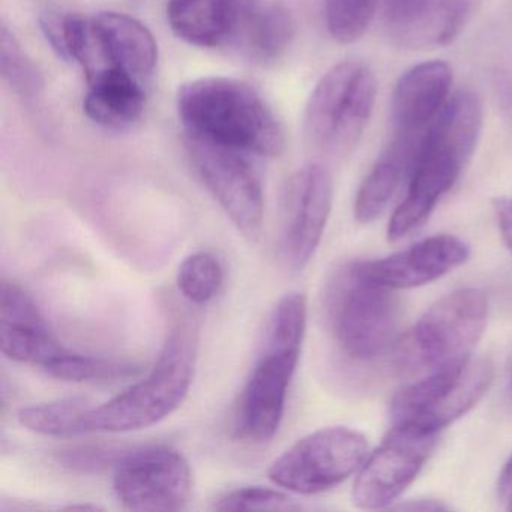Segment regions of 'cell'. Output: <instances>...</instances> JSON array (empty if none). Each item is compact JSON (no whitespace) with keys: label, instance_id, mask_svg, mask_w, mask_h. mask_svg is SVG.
I'll return each mask as SVG.
<instances>
[{"label":"cell","instance_id":"obj_7","mask_svg":"<svg viewBox=\"0 0 512 512\" xmlns=\"http://www.w3.org/2000/svg\"><path fill=\"white\" fill-rule=\"evenodd\" d=\"M491 380V362L472 356L427 374L395 395L389 410L392 425H413L439 433L481 400Z\"/></svg>","mask_w":512,"mask_h":512},{"label":"cell","instance_id":"obj_22","mask_svg":"<svg viewBox=\"0 0 512 512\" xmlns=\"http://www.w3.org/2000/svg\"><path fill=\"white\" fill-rule=\"evenodd\" d=\"M296 34V23L287 8L257 0L245 20L235 49L250 61L268 64L289 50Z\"/></svg>","mask_w":512,"mask_h":512},{"label":"cell","instance_id":"obj_5","mask_svg":"<svg viewBox=\"0 0 512 512\" xmlns=\"http://www.w3.org/2000/svg\"><path fill=\"white\" fill-rule=\"evenodd\" d=\"M377 82L361 61H344L323 74L308 98L304 134L308 145L331 157L356 148L376 103Z\"/></svg>","mask_w":512,"mask_h":512},{"label":"cell","instance_id":"obj_1","mask_svg":"<svg viewBox=\"0 0 512 512\" xmlns=\"http://www.w3.org/2000/svg\"><path fill=\"white\" fill-rule=\"evenodd\" d=\"M481 101L470 91L455 92L428 127L406 197L388 226L389 241H400L428 220L466 169L484 124Z\"/></svg>","mask_w":512,"mask_h":512},{"label":"cell","instance_id":"obj_18","mask_svg":"<svg viewBox=\"0 0 512 512\" xmlns=\"http://www.w3.org/2000/svg\"><path fill=\"white\" fill-rule=\"evenodd\" d=\"M257 0H169L167 22L179 40L200 49H235Z\"/></svg>","mask_w":512,"mask_h":512},{"label":"cell","instance_id":"obj_24","mask_svg":"<svg viewBox=\"0 0 512 512\" xmlns=\"http://www.w3.org/2000/svg\"><path fill=\"white\" fill-rule=\"evenodd\" d=\"M0 65H2L4 82L20 97L34 100L43 91L44 79L40 70L26 55L22 44L7 25L2 26Z\"/></svg>","mask_w":512,"mask_h":512},{"label":"cell","instance_id":"obj_20","mask_svg":"<svg viewBox=\"0 0 512 512\" xmlns=\"http://www.w3.org/2000/svg\"><path fill=\"white\" fill-rule=\"evenodd\" d=\"M145 104V91L137 77L122 68L110 67L89 77L83 110L101 127L124 130L142 118Z\"/></svg>","mask_w":512,"mask_h":512},{"label":"cell","instance_id":"obj_10","mask_svg":"<svg viewBox=\"0 0 512 512\" xmlns=\"http://www.w3.org/2000/svg\"><path fill=\"white\" fill-rule=\"evenodd\" d=\"M436 443L437 433L413 425H392L358 470L353 503L361 509L391 505L415 481Z\"/></svg>","mask_w":512,"mask_h":512},{"label":"cell","instance_id":"obj_21","mask_svg":"<svg viewBox=\"0 0 512 512\" xmlns=\"http://www.w3.org/2000/svg\"><path fill=\"white\" fill-rule=\"evenodd\" d=\"M104 52L113 67L122 68L134 77L149 76L157 67L158 46L154 35L127 14L100 13L94 17Z\"/></svg>","mask_w":512,"mask_h":512},{"label":"cell","instance_id":"obj_4","mask_svg":"<svg viewBox=\"0 0 512 512\" xmlns=\"http://www.w3.org/2000/svg\"><path fill=\"white\" fill-rule=\"evenodd\" d=\"M397 290L374 281L364 262L341 266L326 287L325 311L335 341L349 358L373 361L394 344Z\"/></svg>","mask_w":512,"mask_h":512},{"label":"cell","instance_id":"obj_12","mask_svg":"<svg viewBox=\"0 0 512 512\" xmlns=\"http://www.w3.org/2000/svg\"><path fill=\"white\" fill-rule=\"evenodd\" d=\"M332 208V178L319 163L296 170L283 194L281 256L292 271H302L319 248Z\"/></svg>","mask_w":512,"mask_h":512},{"label":"cell","instance_id":"obj_26","mask_svg":"<svg viewBox=\"0 0 512 512\" xmlns=\"http://www.w3.org/2000/svg\"><path fill=\"white\" fill-rule=\"evenodd\" d=\"M44 371L64 382H107L134 376L139 373L140 368L125 362L92 358L67 350L61 358L44 368Z\"/></svg>","mask_w":512,"mask_h":512},{"label":"cell","instance_id":"obj_6","mask_svg":"<svg viewBox=\"0 0 512 512\" xmlns=\"http://www.w3.org/2000/svg\"><path fill=\"white\" fill-rule=\"evenodd\" d=\"M488 302L473 287L443 296L397 344L401 370L430 374L470 358L487 325Z\"/></svg>","mask_w":512,"mask_h":512},{"label":"cell","instance_id":"obj_15","mask_svg":"<svg viewBox=\"0 0 512 512\" xmlns=\"http://www.w3.org/2000/svg\"><path fill=\"white\" fill-rule=\"evenodd\" d=\"M0 350L13 361L40 365L43 370L67 352L31 296L7 280L0 286Z\"/></svg>","mask_w":512,"mask_h":512},{"label":"cell","instance_id":"obj_29","mask_svg":"<svg viewBox=\"0 0 512 512\" xmlns=\"http://www.w3.org/2000/svg\"><path fill=\"white\" fill-rule=\"evenodd\" d=\"M298 506L286 493L268 487H242L215 499V511H292Z\"/></svg>","mask_w":512,"mask_h":512},{"label":"cell","instance_id":"obj_25","mask_svg":"<svg viewBox=\"0 0 512 512\" xmlns=\"http://www.w3.org/2000/svg\"><path fill=\"white\" fill-rule=\"evenodd\" d=\"M224 272L217 257L205 251L190 254L179 265L176 283L191 304L203 305L215 298L223 286Z\"/></svg>","mask_w":512,"mask_h":512},{"label":"cell","instance_id":"obj_11","mask_svg":"<svg viewBox=\"0 0 512 512\" xmlns=\"http://www.w3.org/2000/svg\"><path fill=\"white\" fill-rule=\"evenodd\" d=\"M187 148L203 184L236 229L248 241H259L265 212L262 184L244 154L191 137Z\"/></svg>","mask_w":512,"mask_h":512},{"label":"cell","instance_id":"obj_27","mask_svg":"<svg viewBox=\"0 0 512 512\" xmlns=\"http://www.w3.org/2000/svg\"><path fill=\"white\" fill-rule=\"evenodd\" d=\"M307 326V298L299 292L283 296L269 319L265 346L302 349Z\"/></svg>","mask_w":512,"mask_h":512},{"label":"cell","instance_id":"obj_16","mask_svg":"<svg viewBox=\"0 0 512 512\" xmlns=\"http://www.w3.org/2000/svg\"><path fill=\"white\" fill-rule=\"evenodd\" d=\"M469 256V245L463 239L442 233L383 259L364 262V268L383 286L394 290L413 289L439 280L466 263Z\"/></svg>","mask_w":512,"mask_h":512},{"label":"cell","instance_id":"obj_30","mask_svg":"<svg viewBox=\"0 0 512 512\" xmlns=\"http://www.w3.org/2000/svg\"><path fill=\"white\" fill-rule=\"evenodd\" d=\"M493 208L497 226L512 256V197H497L493 202Z\"/></svg>","mask_w":512,"mask_h":512},{"label":"cell","instance_id":"obj_23","mask_svg":"<svg viewBox=\"0 0 512 512\" xmlns=\"http://www.w3.org/2000/svg\"><path fill=\"white\" fill-rule=\"evenodd\" d=\"M91 409L83 398H65L52 403L23 407L17 419L34 433L50 437H74L86 434L85 416Z\"/></svg>","mask_w":512,"mask_h":512},{"label":"cell","instance_id":"obj_8","mask_svg":"<svg viewBox=\"0 0 512 512\" xmlns=\"http://www.w3.org/2000/svg\"><path fill=\"white\" fill-rule=\"evenodd\" d=\"M367 457V437L358 430L320 428L281 454L269 467L268 478L290 493L311 496L346 481Z\"/></svg>","mask_w":512,"mask_h":512},{"label":"cell","instance_id":"obj_28","mask_svg":"<svg viewBox=\"0 0 512 512\" xmlns=\"http://www.w3.org/2000/svg\"><path fill=\"white\" fill-rule=\"evenodd\" d=\"M379 4L380 0H325L329 34L338 43H355L367 32Z\"/></svg>","mask_w":512,"mask_h":512},{"label":"cell","instance_id":"obj_14","mask_svg":"<svg viewBox=\"0 0 512 512\" xmlns=\"http://www.w3.org/2000/svg\"><path fill=\"white\" fill-rule=\"evenodd\" d=\"M470 13L472 0H385L383 23L401 49H437L458 37Z\"/></svg>","mask_w":512,"mask_h":512},{"label":"cell","instance_id":"obj_19","mask_svg":"<svg viewBox=\"0 0 512 512\" xmlns=\"http://www.w3.org/2000/svg\"><path fill=\"white\" fill-rule=\"evenodd\" d=\"M421 142L392 137L356 194L353 211L359 223H373L385 214L401 188L409 185Z\"/></svg>","mask_w":512,"mask_h":512},{"label":"cell","instance_id":"obj_17","mask_svg":"<svg viewBox=\"0 0 512 512\" xmlns=\"http://www.w3.org/2000/svg\"><path fill=\"white\" fill-rule=\"evenodd\" d=\"M452 70L446 62L415 65L395 85L391 103L392 134L421 140L449 100Z\"/></svg>","mask_w":512,"mask_h":512},{"label":"cell","instance_id":"obj_31","mask_svg":"<svg viewBox=\"0 0 512 512\" xmlns=\"http://www.w3.org/2000/svg\"><path fill=\"white\" fill-rule=\"evenodd\" d=\"M497 488H499V497L503 505L506 506V509L512 511V457L509 458L508 463L505 464L502 473H500Z\"/></svg>","mask_w":512,"mask_h":512},{"label":"cell","instance_id":"obj_9","mask_svg":"<svg viewBox=\"0 0 512 512\" xmlns=\"http://www.w3.org/2000/svg\"><path fill=\"white\" fill-rule=\"evenodd\" d=\"M191 491L190 464L172 446L134 449L115 463L113 493L131 511H181Z\"/></svg>","mask_w":512,"mask_h":512},{"label":"cell","instance_id":"obj_2","mask_svg":"<svg viewBox=\"0 0 512 512\" xmlns=\"http://www.w3.org/2000/svg\"><path fill=\"white\" fill-rule=\"evenodd\" d=\"M176 106L191 139L262 157H278L286 148L274 110L244 80L203 77L185 83Z\"/></svg>","mask_w":512,"mask_h":512},{"label":"cell","instance_id":"obj_3","mask_svg":"<svg viewBox=\"0 0 512 512\" xmlns=\"http://www.w3.org/2000/svg\"><path fill=\"white\" fill-rule=\"evenodd\" d=\"M197 361V334L179 325L167 338L151 373L85 416L89 433H128L143 430L172 415L184 403L193 385Z\"/></svg>","mask_w":512,"mask_h":512},{"label":"cell","instance_id":"obj_13","mask_svg":"<svg viewBox=\"0 0 512 512\" xmlns=\"http://www.w3.org/2000/svg\"><path fill=\"white\" fill-rule=\"evenodd\" d=\"M299 356L301 349L265 346L236 404L233 431L238 439L263 443L277 434Z\"/></svg>","mask_w":512,"mask_h":512}]
</instances>
